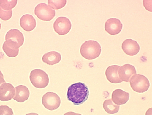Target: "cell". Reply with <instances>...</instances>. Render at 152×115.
<instances>
[{"instance_id":"ffe728a7","label":"cell","mask_w":152,"mask_h":115,"mask_svg":"<svg viewBox=\"0 0 152 115\" xmlns=\"http://www.w3.org/2000/svg\"><path fill=\"white\" fill-rule=\"evenodd\" d=\"M67 3L66 0H48V6L54 10H59L65 6Z\"/></svg>"},{"instance_id":"2e32d148","label":"cell","mask_w":152,"mask_h":115,"mask_svg":"<svg viewBox=\"0 0 152 115\" xmlns=\"http://www.w3.org/2000/svg\"><path fill=\"white\" fill-rule=\"evenodd\" d=\"M120 66L113 65L109 66L105 72V75L108 80L113 83H119L122 82L118 76V71Z\"/></svg>"},{"instance_id":"52a82bcc","label":"cell","mask_w":152,"mask_h":115,"mask_svg":"<svg viewBox=\"0 0 152 115\" xmlns=\"http://www.w3.org/2000/svg\"><path fill=\"white\" fill-rule=\"evenodd\" d=\"M42 102L47 109L53 111L58 109L61 105L60 98L57 94L48 92L43 96Z\"/></svg>"},{"instance_id":"ba28073f","label":"cell","mask_w":152,"mask_h":115,"mask_svg":"<svg viewBox=\"0 0 152 115\" xmlns=\"http://www.w3.org/2000/svg\"><path fill=\"white\" fill-rule=\"evenodd\" d=\"M53 28L55 32L58 35H66L71 29V22L67 18L61 17L57 18L54 22Z\"/></svg>"},{"instance_id":"44dd1931","label":"cell","mask_w":152,"mask_h":115,"mask_svg":"<svg viewBox=\"0 0 152 115\" xmlns=\"http://www.w3.org/2000/svg\"><path fill=\"white\" fill-rule=\"evenodd\" d=\"M3 49L7 56L9 57L14 58L18 56L19 54V49H15L4 43L3 46Z\"/></svg>"},{"instance_id":"e0dca14e","label":"cell","mask_w":152,"mask_h":115,"mask_svg":"<svg viewBox=\"0 0 152 115\" xmlns=\"http://www.w3.org/2000/svg\"><path fill=\"white\" fill-rule=\"evenodd\" d=\"M61 59V55L58 52L56 51L48 52L45 54L42 58L43 62L49 65L58 64Z\"/></svg>"},{"instance_id":"6da1fadb","label":"cell","mask_w":152,"mask_h":115,"mask_svg":"<svg viewBox=\"0 0 152 115\" xmlns=\"http://www.w3.org/2000/svg\"><path fill=\"white\" fill-rule=\"evenodd\" d=\"M89 95L88 88L85 83L79 82L72 84L67 90V97L74 105L82 104L87 100Z\"/></svg>"},{"instance_id":"8fae6325","label":"cell","mask_w":152,"mask_h":115,"mask_svg":"<svg viewBox=\"0 0 152 115\" xmlns=\"http://www.w3.org/2000/svg\"><path fill=\"white\" fill-rule=\"evenodd\" d=\"M123 28L121 21L116 18H111L107 20L104 29L108 33L111 35H116L120 33Z\"/></svg>"},{"instance_id":"7402d4cb","label":"cell","mask_w":152,"mask_h":115,"mask_svg":"<svg viewBox=\"0 0 152 115\" xmlns=\"http://www.w3.org/2000/svg\"><path fill=\"white\" fill-rule=\"evenodd\" d=\"M12 10L6 11L2 9L0 7V18L4 21H7L10 20L12 17Z\"/></svg>"},{"instance_id":"4316f807","label":"cell","mask_w":152,"mask_h":115,"mask_svg":"<svg viewBox=\"0 0 152 115\" xmlns=\"http://www.w3.org/2000/svg\"><path fill=\"white\" fill-rule=\"evenodd\" d=\"M1 23H0V30H1Z\"/></svg>"},{"instance_id":"30bf717a","label":"cell","mask_w":152,"mask_h":115,"mask_svg":"<svg viewBox=\"0 0 152 115\" xmlns=\"http://www.w3.org/2000/svg\"><path fill=\"white\" fill-rule=\"evenodd\" d=\"M15 94V88L11 83L5 82L0 86V101H10L14 98Z\"/></svg>"},{"instance_id":"277c9868","label":"cell","mask_w":152,"mask_h":115,"mask_svg":"<svg viewBox=\"0 0 152 115\" xmlns=\"http://www.w3.org/2000/svg\"><path fill=\"white\" fill-rule=\"evenodd\" d=\"M4 42L8 46L15 49H19L24 43V38L23 34L18 29H11L5 35Z\"/></svg>"},{"instance_id":"ac0fdd59","label":"cell","mask_w":152,"mask_h":115,"mask_svg":"<svg viewBox=\"0 0 152 115\" xmlns=\"http://www.w3.org/2000/svg\"><path fill=\"white\" fill-rule=\"evenodd\" d=\"M103 108L107 113L113 114L119 111L120 106L114 103L111 99H109L106 100L103 102Z\"/></svg>"},{"instance_id":"3957f363","label":"cell","mask_w":152,"mask_h":115,"mask_svg":"<svg viewBox=\"0 0 152 115\" xmlns=\"http://www.w3.org/2000/svg\"><path fill=\"white\" fill-rule=\"evenodd\" d=\"M30 79L32 85L38 88H44L49 83V79L48 75L44 71L40 69H35L31 71Z\"/></svg>"},{"instance_id":"9c48e42d","label":"cell","mask_w":152,"mask_h":115,"mask_svg":"<svg viewBox=\"0 0 152 115\" xmlns=\"http://www.w3.org/2000/svg\"><path fill=\"white\" fill-rule=\"evenodd\" d=\"M118 72L119 78L121 81L126 82H129L131 78L137 74V71L134 66L129 64L120 66Z\"/></svg>"},{"instance_id":"484cf974","label":"cell","mask_w":152,"mask_h":115,"mask_svg":"<svg viewBox=\"0 0 152 115\" xmlns=\"http://www.w3.org/2000/svg\"><path fill=\"white\" fill-rule=\"evenodd\" d=\"M26 115H39L38 114L34 112L30 113L27 114Z\"/></svg>"},{"instance_id":"603a6c76","label":"cell","mask_w":152,"mask_h":115,"mask_svg":"<svg viewBox=\"0 0 152 115\" xmlns=\"http://www.w3.org/2000/svg\"><path fill=\"white\" fill-rule=\"evenodd\" d=\"M0 115H14L12 108L7 105L0 106Z\"/></svg>"},{"instance_id":"8992f818","label":"cell","mask_w":152,"mask_h":115,"mask_svg":"<svg viewBox=\"0 0 152 115\" xmlns=\"http://www.w3.org/2000/svg\"><path fill=\"white\" fill-rule=\"evenodd\" d=\"M34 13L40 20L50 21L56 16V12L45 3H40L36 7Z\"/></svg>"},{"instance_id":"5bb4252c","label":"cell","mask_w":152,"mask_h":115,"mask_svg":"<svg viewBox=\"0 0 152 115\" xmlns=\"http://www.w3.org/2000/svg\"><path fill=\"white\" fill-rule=\"evenodd\" d=\"M15 94L14 100L19 102H23L27 101L30 97V91L26 86L19 85L15 88Z\"/></svg>"},{"instance_id":"4fadbf2b","label":"cell","mask_w":152,"mask_h":115,"mask_svg":"<svg viewBox=\"0 0 152 115\" xmlns=\"http://www.w3.org/2000/svg\"><path fill=\"white\" fill-rule=\"evenodd\" d=\"M21 27L26 31H32L36 28V21L34 18L30 14H26L21 17L20 20Z\"/></svg>"},{"instance_id":"7a4b0ae2","label":"cell","mask_w":152,"mask_h":115,"mask_svg":"<svg viewBox=\"0 0 152 115\" xmlns=\"http://www.w3.org/2000/svg\"><path fill=\"white\" fill-rule=\"evenodd\" d=\"M80 52L81 55L85 59L89 60L96 59L101 55V46L95 41H87L82 44Z\"/></svg>"},{"instance_id":"7c38bea8","label":"cell","mask_w":152,"mask_h":115,"mask_svg":"<svg viewBox=\"0 0 152 115\" xmlns=\"http://www.w3.org/2000/svg\"><path fill=\"white\" fill-rule=\"evenodd\" d=\"M121 48L125 53L130 56L137 55L140 49L137 42L132 39H127L124 41Z\"/></svg>"},{"instance_id":"9a60e30c","label":"cell","mask_w":152,"mask_h":115,"mask_svg":"<svg viewBox=\"0 0 152 115\" xmlns=\"http://www.w3.org/2000/svg\"><path fill=\"white\" fill-rule=\"evenodd\" d=\"M129 97V94L121 89L115 90L112 94L113 101L118 105L125 104L128 102Z\"/></svg>"},{"instance_id":"d4e9b609","label":"cell","mask_w":152,"mask_h":115,"mask_svg":"<svg viewBox=\"0 0 152 115\" xmlns=\"http://www.w3.org/2000/svg\"><path fill=\"white\" fill-rule=\"evenodd\" d=\"M64 115H82L81 114L76 113L72 112V111H70V112H68L64 114Z\"/></svg>"},{"instance_id":"cb8c5ba5","label":"cell","mask_w":152,"mask_h":115,"mask_svg":"<svg viewBox=\"0 0 152 115\" xmlns=\"http://www.w3.org/2000/svg\"><path fill=\"white\" fill-rule=\"evenodd\" d=\"M5 82H6L4 80V76H3V73L0 71V86Z\"/></svg>"},{"instance_id":"d6986e66","label":"cell","mask_w":152,"mask_h":115,"mask_svg":"<svg viewBox=\"0 0 152 115\" xmlns=\"http://www.w3.org/2000/svg\"><path fill=\"white\" fill-rule=\"evenodd\" d=\"M17 0H0V7L6 11L12 10L17 4Z\"/></svg>"},{"instance_id":"5b68a950","label":"cell","mask_w":152,"mask_h":115,"mask_svg":"<svg viewBox=\"0 0 152 115\" xmlns=\"http://www.w3.org/2000/svg\"><path fill=\"white\" fill-rule=\"evenodd\" d=\"M129 82L132 88L138 93L146 92L150 87V82L148 78L143 75H134L131 78Z\"/></svg>"}]
</instances>
